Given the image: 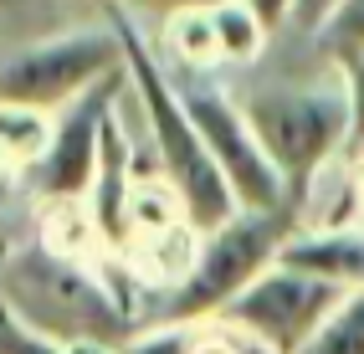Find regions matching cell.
Instances as JSON below:
<instances>
[{
    "label": "cell",
    "mask_w": 364,
    "mask_h": 354,
    "mask_svg": "<svg viewBox=\"0 0 364 354\" xmlns=\"http://www.w3.org/2000/svg\"><path fill=\"white\" fill-rule=\"evenodd\" d=\"M113 26H118V41H124L129 87H134V98H139V108H144L149 139H154V159H159V170L169 175V185L180 191L190 221H196L200 231L231 221L236 210H241V200H236V191H231V180L221 175L215 154L205 149L196 118H190V108H185V98H180L175 73L159 62V52L144 41V31L134 26V16H129L124 6H113Z\"/></svg>",
    "instance_id": "1"
},
{
    "label": "cell",
    "mask_w": 364,
    "mask_h": 354,
    "mask_svg": "<svg viewBox=\"0 0 364 354\" xmlns=\"http://www.w3.org/2000/svg\"><path fill=\"white\" fill-rule=\"evenodd\" d=\"M0 298L21 318L57 334L67 344H124L129 339V303L103 277V267L67 262L41 242L26 252L0 257Z\"/></svg>",
    "instance_id": "2"
},
{
    "label": "cell",
    "mask_w": 364,
    "mask_h": 354,
    "mask_svg": "<svg viewBox=\"0 0 364 354\" xmlns=\"http://www.w3.org/2000/svg\"><path fill=\"white\" fill-rule=\"evenodd\" d=\"M252 129L262 139L267 159L287 180V195L303 210L308 191L333 164L338 149H349V92L344 77L333 82H282V87H257L241 98Z\"/></svg>",
    "instance_id": "3"
},
{
    "label": "cell",
    "mask_w": 364,
    "mask_h": 354,
    "mask_svg": "<svg viewBox=\"0 0 364 354\" xmlns=\"http://www.w3.org/2000/svg\"><path fill=\"white\" fill-rule=\"evenodd\" d=\"M303 231V210L282 205V210H247L241 205L231 221L210 226L200 236L196 267L164 303V318L175 323H196V318H221L241 288L267 272L282 257V247Z\"/></svg>",
    "instance_id": "4"
},
{
    "label": "cell",
    "mask_w": 364,
    "mask_h": 354,
    "mask_svg": "<svg viewBox=\"0 0 364 354\" xmlns=\"http://www.w3.org/2000/svg\"><path fill=\"white\" fill-rule=\"evenodd\" d=\"M113 73H124V41H118L113 21L82 31H57L0 57V103L62 113L67 103H77L87 87L108 82Z\"/></svg>",
    "instance_id": "5"
},
{
    "label": "cell",
    "mask_w": 364,
    "mask_h": 354,
    "mask_svg": "<svg viewBox=\"0 0 364 354\" xmlns=\"http://www.w3.org/2000/svg\"><path fill=\"white\" fill-rule=\"evenodd\" d=\"M175 82H180V98L190 108V118H196L205 149L215 154L221 175L231 180L236 200L247 205V210H282V205H293L287 180L277 175V164L267 159V149H262V139L252 129L247 108H241L210 73H185V67H180Z\"/></svg>",
    "instance_id": "6"
},
{
    "label": "cell",
    "mask_w": 364,
    "mask_h": 354,
    "mask_svg": "<svg viewBox=\"0 0 364 354\" xmlns=\"http://www.w3.org/2000/svg\"><path fill=\"white\" fill-rule=\"evenodd\" d=\"M344 293L349 288H338L333 277H318V272L293 267V262L277 257L252 288L236 293V303L221 318H231L236 328H247V334L257 344H267L272 354H298L313 339V328L344 303Z\"/></svg>",
    "instance_id": "7"
},
{
    "label": "cell",
    "mask_w": 364,
    "mask_h": 354,
    "mask_svg": "<svg viewBox=\"0 0 364 354\" xmlns=\"http://www.w3.org/2000/svg\"><path fill=\"white\" fill-rule=\"evenodd\" d=\"M129 82V67L113 73L108 82L87 87L77 103H67L57 113V134L46 154L26 170V185L41 200H87L92 180H98V159H103V134H108V118L118 113V87Z\"/></svg>",
    "instance_id": "8"
},
{
    "label": "cell",
    "mask_w": 364,
    "mask_h": 354,
    "mask_svg": "<svg viewBox=\"0 0 364 354\" xmlns=\"http://www.w3.org/2000/svg\"><path fill=\"white\" fill-rule=\"evenodd\" d=\"M200 226L196 221H175V226H154V231H134L118 242V262H124L144 288H164L175 293L180 282L196 267V252H200Z\"/></svg>",
    "instance_id": "9"
},
{
    "label": "cell",
    "mask_w": 364,
    "mask_h": 354,
    "mask_svg": "<svg viewBox=\"0 0 364 354\" xmlns=\"http://www.w3.org/2000/svg\"><path fill=\"white\" fill-rule=\"evenodd\" d=\"M282 262L333 277L338 288H364V231L359 226H303L282 247Z\"/></svg>",
    "instance_id": "10"
},
{
    "label": "cell",
    "mask_w": 364,
    "mask_h": 354,
    "mask_svg": "<svg viewBox=\"0 0 364 354\" xmlns=\"http://www.w3.org/2000/svg\"><path fill=\"white\" fill-rule=\"evenodd\" d=\"M36 242L46 252L67 257V262H87V267H108L118 257L87 200H41V231H36Z\"/></svg>",
    "instance_id": "11"
},
{
    "label": "cell",
    "mask_w": 364,
    "mask_h": 354,
    "mask_svg": "<svg viewBox=\"0 0 364 354\" xmlns=\"http://www.w3.org/2000/svg\"><path fill=\"white\" fill-rule=\"evenodd\" d=\"M57 134V113L26 108V103H0V175H26L46 154Z\"/></svg>",
    "instance_id": "12"
},
{
    "label": "cell",
    "mask_w": 364,
    "mask_h": 354,
    "mask_svg": "<svg viewBox=\"0 0 364 354\" xmlns=\"http://www.w3.org/2000/svg\"><path fill=\"white\" fill-rule=\"evenodd\" d=\"M298 354H364V288H349Z\"/></svg>",
    "instance_id": "13"
},
{
    "label": "cell",
    "mask_w": 364,
    "mask_h": 354,
    "mask_svg": "<svg viewBox=\"0 0 364 354\" xmlns=\"http://www.w3.org/2000/svg\"><path fill=\"white\" fill-rule=\"evenodd\" d=\"M0 354H77V344L36 328L31 318H21L11 303L0 298Z\"/></svg>",
    "instance_id": "14"
},
{
    "label": "cell",
    "mask_w": 364,
    "mask_h": 354,
    "mask_svg": "<svg viewBox=\"0 0 364 354\" xmlns=\"http://www.w3.org/2000/svg\"><path fill=\"white\" fill-rule=\"evenodd\" d=\"M313 36H318V46H323L333 62L364 52V0H338V6L328 11V21Z\"/></svg>",
    "instance_id": "15"
},
{
    "label": "cell",
    "mask_w": 364,
    "mask_h": 354,
    "mask_svg": "<svg viewBox=\"0 0 364 354\" xmlns=\"http://www.w3.org/2000/svg\"><path fill=\"white\" fill-rule=\"evenodd\" d=\"M338 77H344V92H349V149L359 154L364 149V52L333 62Z\"/></svg>",
    "instance_id": "16"
},
{
    "label": "cell",
    "mask_w": 364,
    "mask_h": 354,
    "mask_svg": "<svg viewBox=\"0 0 364 354\" xmlns=\"http://www.w3.org/2000/svg\"><path fill=\"white\" fill-rule=\"evenodd\" d=\"M333 6H338V0H298V6H293V26L298 31H318Z\"/></svg>",
    "instance_id": "17"
},
{
    "label": "cell",
    "mask_w": 364,
    "mask_h": 354,
    "mask_svg": "<svg viewBox=\"0 0 364 354\" xmlns=\"http://www.w3.org/2000/svg\"><path fill=\"white\" fill-rule=\"evenodd\" d=\"M247 6L277 31V26H287V21H293V6H298V0H247Z\"/></svg>",
    "instance_id": "18"
},
{
    "label": "cell",
    "mask_w": 364,
    "mask_h": 354,
    "mask_svg": "<svg viewBox=\"0 0 364 354\" xmlns=\"http://www.w3.org/2000/svg\"><path fill=\"white\" fill-rule=\"evenodd\" d=\"M124 11H154V16H175V11H190V6H205V0H113Z\"/></svg>",
    "instance_id": "19"
},
{
    "label": "cell",
    "mask_w": 364,
    "mask_h": 354,
    "mask_svg": "<svg viewBox=\"0 0 364 354\" xmlns=\"http://www.w3.org/2000/svg\"><path fill=\"white\" fill-rule=\"evenodd\" d=\"M77 354H124L118 344H77Z\"/></svg>",
    "instance_id": "20"
},
{
    "label": "cell",
    "mask_w": 364,
    "mask_h": 354,
    "mask_svg": "<svg viewBox=\"0 0 364 354\" xmlns=\"http://www.w3.org/2000/svg\"><path fill=\"white\" fill-rule=\"evenodd\" d=\"M0 221H6V175H0Z\"/></svg>",
    "instance_id": "21"
},
{
    "label": "cell",
    "mask_w": 364,
    "mask_h": 354,
    "mask_svg": "<svg viewBox=\"0 0 364 354\" xmlns=\"http://www.w3.org/2000/svg\"><path fill=\"white\" fill-rule=\"evenodd\" d=\"M0 6H11V0H0Z\"/></svg>",
    "instance_id": "22"
}]
</instances>
